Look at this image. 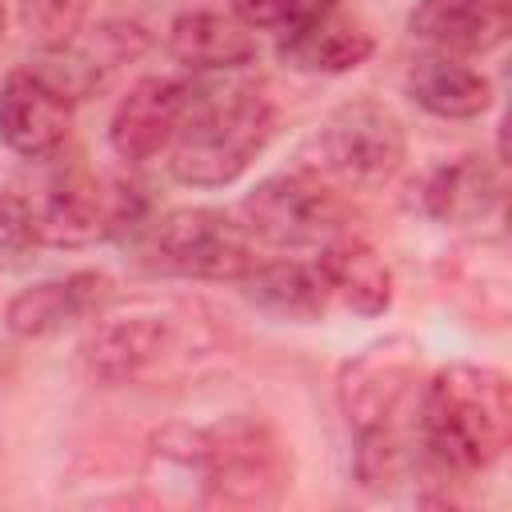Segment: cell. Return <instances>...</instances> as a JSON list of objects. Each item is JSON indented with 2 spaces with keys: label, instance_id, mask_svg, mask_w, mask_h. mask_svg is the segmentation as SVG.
Wrapping results in <instances>:
<instances>
[{
  "label": "cell",
  "instance_id": "6da1fadb",
  "mask_svg": "<svg viewBox=\"0 0 512 512\" xmlns=\"http://www.w3.org/2000/svg\"><path fill=\"white\" fill-rule=\"evenodd\" d=\"M512 436V388L500 368L448 364L420 392V440L440 468L484 472Z\"/></svg>",
  "mask_w": 512,
  "mask_h": 512
},
{
  "label": "cell",
  "instance_id": "7a4b0ae2",
  "mask_svg": "<svg viewBox=\"0 0 512 512\" xmlns=\"http://www.w3.org/2000/svg\"><path fill=\"white\" fill-rule=\"evenodd\" d=\"M216 348L208 316L180 300H136L104 312L80 344V360L96 380L132 384L168 376Z\"/></svg>",
  "mask_w": 512,
  "mask_h": 512
},
{
  "label": "cell",
  "instance_id": "3957f363",
  "mask_svg": "<svg viewBox=\"0 0 512 512\" xmlns=\"http://www.w3.org/2000/svg\"><path fill=\"white\" fill-rule=\"evenodd\" d=\"M276 132V108L256 88L204 96L192 88L188 116L168 144V168L188 188H224L248 172Z\"/></svg>",
  "mask_w": 512,
  "mask_h": 512
},
{
  "label": "cell",
  "instance_id": "277c9868",
  "mask_svg": "<svg viewBox=\"0 0 512 512\" xmlns=\"http://www.w3.org/2000/svg\"><path fill=\"white\" fill-rule=\"evenodd\" d=\"M196 464L200 500L232 508L276 504L292 476L272 428L248 416H232L216 428L196 432Z\"/></svg>",
  "mask_w": 512,
  "mask_h": 512
},
{
  "label": "cell",
  "instance_id": "5b68a950",
  "mask_svg": "<svg viewBox=\"0 0 512 512\" xmlns=\"http://www.w3.org/2000/svg\"><path fill=\"white\" fill-rule=\"evenodd\" d=\"M408 156L404 124L376 100H348L332 108L312 136L316 172L336 180L340 188H384Z\"/></svg>",
  "mask_w": 512,
  "mask_h": 512
},
{
  "label": "cell",
  "instance_id": "8992f818",
  "mask_svg": "<svg viewBox=\"0 0 512 512\" xmlns=\"http://www.w3.org/2000/svg\"><path fill=\"white\" fill-rule=\"evenodd\" d=\"M140 212L144 200L132 184L96 172H68L32 200L36 240L48 248H88L112 240L132 228Z\"/></svg>",
  "mask_w": 512,
  "mask_h": 512
},
{
  "label": "cell",
  "instance_id": "52a82bcc",
  "mask_svg": "<svg viewBox=\"0 0 512 512\" xmlns=\"http://www.w3.org/2000/svg\"><path fill=\"white\" fill-rule=\"evenodd\" d=\"M240 224L260 244L308 248V244H328L340 236L344 204L324 180L308 172H284V176L260 180L240 200Z\"/></svg>",
  "mask_w": 512,
  "mask_h": 512
},
{
  "label": "cell",
  "instance_id": "ba28073f",
  "mask_svg": "<svg viewBox=\"0 0 512 512\" xmlns=\"http://www.w3.org/2000/svg\"><path fill=\"white\" fill-rule=\"evenodd\" d=\"M152 256L160 268L200 280H240L256 264V240L220 208H176L152 232Z\"/></svg>",
  "mask_w": 512,
  "mask_h": 512
},
{
  "label": "cell",
  "instance_id": "9c48e42d",
  "mask_svg": "<svg viewBox=\"0 0 512 512\" xmlns=\"http://www.w3.org/2000/svg\"><path fill=\"white\" fill-rule=\"evenodd\" d=\"M144 48H148V32L132 20L80 24L68 40L44 44L32 72L44 76L64 100H88L100 88H108L124 64L140 60Z\"/></svg>",
  "mask_w": 512,
  "mask_h": 512
},
{
  "label": "cell",
  "instance_id": "30bf717a",
  "mask_svg": "<svg viewBox=\"0 0 512 512\" xmlns=\"http://www.w3.org/2000/svg\"><path fill=\"white\" fill-rule=\"evenodd\" d=\"M420 352L404 340L376 344L340 368V408L360 436L396 432V420L416 388Z\"/></svg>",
  "mask_w": 512,
  "mask_h": 512
},
{
  "label": "cell",
  "instance_id": "8fae6325",
  "mask_svg": "<svg viewBox=\"0 0 512 512\" xmlns=\"http://www.w3.org/2000/svg\"><path fill=\"white\" fill-rule=\"evenodd\" d=\"M188 104H192V84L184 80H172V76L136 80L112 112V124H108L112 152L128 164H144L160 156L176 140L188 116Z\"/></svg>",
  "mask_w": 512,
  "mask_h": 512
},
{
  "label": "cell",
  "instance_id": "7c38bea8",
  "mask_svg": "<svg viewBox=\"0 0 512 512\" xmlns=\"http://www.w3.org/2000/svg\"><path fill=\"white\" fill-rule=\"evenodd\" d=\"M68 124L72 100H64L32 68H20L0 84V140L12 152L28 160L52 156L68 140Z\"/></svg>",
  "mask_w": 512,
  "mask_h": 512
},
{
  "label": "cell",
  "instance_id": "4fadbf2b",
  "mask_svg": "<svg viewBox=\"0 0 512 512\" xmlns=\"http://www.w3.org/2000/svg\"><path fill=\"white\" fill-rule=\"evenodd\" d=\"M512 24V0H416L408 28L432 52L484 56L504 44Z\"/></svg>",
  "mask_w": 512,
  "mask_h": 512
},
{
  "label": "cell",
  "instance_id": "5bb4252c",
  "mask_svg": "<svg viewBox=\"0 0 512 512\" xmlns=\"http://www.w3.org/2000/svg\"><path fill=\"white\" fill-rule=\"evenodd\" d=\"M112 280L104 272H72V276H56V280H40L24 292H16L8 300V332L16 336H52L64 332L80 320H88L92 312H100V304L108 300Z\"/></svg>",
  "mask_w": 512,
  "mask_h": 512
},
{
  "label": "cell",
  "instance_id": "9a60e30c",
  "mask_svg": "<svg viewBox=\"0 0 512 512\" xmlns=\"http://www.w3.org/2000/svg\"><path fill=\"white\" fill-rule=\"evenodd\" d=\"M168 52L192 72H228L256 60V36L240 16L224 12H180L168 28Z\"/></svg>",
  "mask_w": 512,
  "mask_h": 512
},
{
  "label": "cell",
  "instance_id": "2e32d148",
  "mask_svg": "<svg viewBox=\"0 0 512 512\" xmlns=\"http://www.w3.org/2000/svg\"><path fill=\"white\" fill-rule=\"evenodd\" d=\"M236 284L260 312L292 324L320 320L332 300L320 264H304V260H256Z\"/></svg>",
  "mask_w": 512,
  "mask_h": 512
},
{
  "label": "cell",
  "instance_id": "e0dca14e",
  "mask_svg": "<svg viewBox=\"0 0 512 512\" xmlns=\"http://www.w3.org/2000/svg\"><path fill=\"white\" fill-rule=\"evenodd\" d=\"M508 252L500 240H472L460 244L444 260V292L480 324L508 320Z\"/></svg>",
  "mask_w": 512,
  "mask_h": 512
},
{
  "label": "cell",
  "instance_id": "ac0fdd59",
  "mask_svg": "<svg viewBox=\"0 0 512 512\" xmlns=\"http://www.w3.org/2000/svg\"><path fill=\"white\" fill-rule=\"evenodd\" d=\"M404 84H408V96L440 120H472V116H484L488 104H492L488 76H480L476 68L460 64L448 52L416 56Z\"/></svg>",
  "mask_w": 512,
  "mask_h": 512
},
{
  "label": "cell",
  "instance_id": "d6986e66",
  "mask_svg": "<svg viewBox=\"0 0 512 512\" xmlns=\"http://www.w3.org/2000/svg\"><path fill=\"white\" fill-rule=\"evenodd\" d=\"M500 172L488 156H460L432 172L424 184V208L440 224H480L500 208Z\"/></svg>",
  "mask_w": 512,
  "mask_h": 512
},
{
  "label": "cell",
  "instance_id": "ffe728a7",
  "mask_svg": "<svg viewBox=\"0 0 512 512\" xmlns=\"http://www.w3.org/2000/svg\"><path fill=\"white\" fill-rule=\"evenodd\" d=\"M320 276L336 300L360 316H380L392 304V272L380 252L356 236H336L320 252Z\"/></svg>",
  "mask_w": 512,
  "mask_h": 512
},
{
  "label": "cell",
  "instance_id": "44dd1931",
  "mask_svg": "<svg viewBox=\"0 0 512 512\" xmlns=\"http://www.w3.org/2000/svg\"><path fill=\"white\" fill-rule=\"evenodd\" d=\"M368 56H372V36L336 12L280 36V60L296 72L340 76V72L360 68Z\"/></svg>",
  "mask_w": 512,
  "mask_h": 512
},
{
  "label": "cell",
  "instance_id": "7402d4cb",
  "mask_svg": "<svg viewBox=\"0 0 512 512\" xmlns=\"http://www.w3.org/2000/svg\"><path fill=\"white\" fill-rule=\"evenodd\" d=\"M340 0H232L236 16L248 28H268V32H296L328 12H336Z\"/></svg>",
  "mask_w": 512,
  "mask_h": 512
},
{
  "label": "cell",
  "instance_id": "603a6c76",
  "mask_svg": "<svg viewBox=\"0 0 512 512\" xmlns=\"http://www.w3.org/2000/svg\"><path fill=\"white\" fill-rule=\"evenodd\" d=\"M96 0H16V12H20V24L44 44H60L68 40L92 12Z\"/></svg>",
  "mask_w": 512,
  "mask_h": 512
},
{
  "label": "cell",
  "instance_id": "cb8c5ba5",
  "mask_svg": "<svg viewBox=\"0 0 512 512\" xmlns=\"http://www.w3.org/2000/svg\"><path fill=\"white\" fill-rule=\"evenodd\" d=\"M32 248H40L32 200L16 192H0V260H24Z\"/></svg>",
  "mask_w": 512,
  "mask_h": 512
},
{
  "label": "cell",
  "instance_id": "d4e9b609",
  "mask_svg": "<svg viewBox=\"0 0 512 512\" xmlns=\"http://www.w3.org/2000/svg\"><path fill=\"white\" fill-rule=\"evenodd\" d=\"M0 36H4V0H0Z\"/></svg>",
  "mask_w": 512,
  "mask_h": 512
}]
</instances>
